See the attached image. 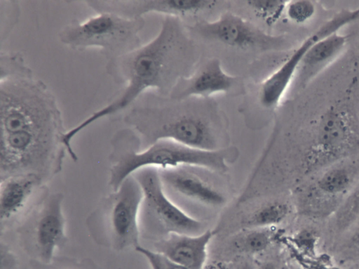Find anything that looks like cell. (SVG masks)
<instances>
[{
	"mask_svg": "<svg viewBox=\"0 0 359 269\" xmlns=\"http://www.w3.org/2000/svg\"><path fill=\"white\" fill-rule=\"evenodd\" d=\"M215 234L210 228L197 235L172 233L155 242L154 250L188 269H204L208 246Z\"/></svg>",
	"mask_w": 359,
	"mask_h": 269,
	"instance_id": "obj_17",
	"label": "cell"
},
{
	"mask_svg": "<svg viewBox=\"0 0 359 269\" xmlns=\"http://www.w3.org/2000/svg\"><path fill=\"white\" fill-rule=\"evenodd\" d=\"M257 269H277L271 262H264L257 265Z\"/></svg>",
	"mask_w": 359,
	"mask_h": 269,
	"instance_id": "obj_32",
	"label": "cell"
},
{
	"mask_svg": "<svg viewBox=\"0 0 359 269\" xmlns=\"http://www.w3.org/2000/svg\"><path fill=\"white\" fill-rule=\"evenodd\" d=\"M285 202L275 199L256 207L241 221L242 229L271 228L282 223L290 214Z\"/></svg>",
	"mask_w": 359,
	"mask_h": 269,
	"instance_id": "obj_19",
	"label": "cell"
},
{
	"mask_svg": "<svg viewBox=\"0 0 359 269\" xmlns=\"http://www.w3.org/2000/svg\"><path fill=\"white\" fill-rule=\"evenodd\" d=\"M0 180L34 175L47 184L62 169L67 131L57 99L34 74L0 79Z\"/></svg>",
	"mask_w": 359,
	"mask_h": 269,
	"instance_id": "obj_1",
	"label": "cell"
},
{
	"mask_svg": "<svg viewBox=\"0 0 359 269\" xmlns=\"http://www.w3.org/2000/svg\"><path fill=\"white\" fill-rule=\"evenodd\" d=\"M285 13L295 24H304L309 21L316 13V5L310 0L287 1Z\"/></svg>",
	"mask_w": 359,
	"mask_h": 269,
	"instance_id": "obj_26",
	"label": "cell"
},
{
	"mask_svg": "<svg viewBox=\"0 0 359 269\" xmlns=\"http://www.w3.org/2000/svg\"><path fill=\"white\" fill-rule=\"evenodd\" d=\"M20 17V5L16 0H0V41L9 37Z\"/></svg>",
	"mask_w": 359,
	"mask_h": 269,
	"instance_id": "obj_24",
	"label": "cell"
},
{
	"mask_svg": "<svg viewBox=\"0 0 359 269\" xmlns=\"http://www.w3.org/2000/svg\"><path fill=\"white\" fill-rule=\"evenodd\" d=\"M189 28L203 39L241 49L277 51L287 48V41L283 36L269 34L231 12L215 20L198 21Z\"/></svg>",
	"mask_w": 359,
	"mask_h": 269,
	"instance_id": "obj_12",
	"label": "cell"
},
{
	"mask_svg": "<svg viewBox=\"0 0 359 269\" xmlns=\"http://www.w3.org/2000/svg\"><path fill=\"white\" fill-rule=\"evenodd\" d=\"M63 200L62 192L48 191L15 228L20 245L30 260L49 263L67 244Z\"/></svg>",
	"mask_w": 359,
	"mask_h": 269,
	"instance_id": "obj_9",
	"label": "cell"
},
{
	"mask_svg": "<svg viewBox=\"0 0 359 269\" xmlns=\"http://www.w3.org/2000/svg\"><path fill=\"white\" fill-rule=\"evenodd\" d=\"M110 147L108 184L112 190L142 169L161 170L187 166L222 174L227 172L238 157V150L233 146L208 151L169 139L158 140L142 149L138 134L129 127L121 129L112 136Z\"/></svg>",
	"mask_w": 359,
	"mask_h": 269,
	"instance_id": "obj_4",
	"label": "cell"
},
{
	"mask_svg": "<svg viewBox=\"0 0 359 269\" xmlns=\"http://www.w3.org/2000/svg\"><path fill=\"white\" fill-rule=\"evenodd\" d=\"M356 13L351 9H342L324 22L307 37L283 63L261 84L258 99L266 110L276 109L287 89L292 84L297 69L306 51L321 39L339 32L347 25L355 22Z\"/></svg>",
	"mask_w": 359,
	"mask_h": 269,
	"instance_id": "obj_11",
	"label": "cell"
},
{
	"mask_svg": "<svg viewBox=\"0 0 359 269\" xmlns=\"http://www.w3.org/2000/svg\"><path fill=\"white\" fill-rule=\"evenodd\" d=\"M29 265L31 269H102L90 258L78 259L67 256H55L46 263L29 260Z\"/></svg>",
	"mask_w": 359,
	"mask_h": 269,
	"instance_id": "obj_25",
	"label": "cell"
},
{
	"mask_svg": "<svg viewBox=\"0 0 359 269\" xmlns=\"http://www.w3.org/2000/svg\"><path fill=\"white\" fill-rule=\"evenodd\" d=\"M248 6L256 15L268 25L277 22L285 13L287 1L285 0H250L246 1Z\"/></svg>",
	"mask_w": 359,
	"mask_h": 269,
	"instance_id": "obj_23",
	"label": "cell"
},
{
	"mask_svg": "<svg viewBox=\"0 0 359 269\" xmlns=\"http://www.w3.org/2000/svg\"><path fill=\"white\" fill-rule=\"evenodd\" d=\"M164 96H140L125 112L123 120L141 140L142 149L160 139H169L187 146L208 151L226 148L222 117L215 106L205 112L191 107L177 112Z\"/></svg>",
	"mask_w": 359,
	"mask_h": 269,
	"instance_id": "obj_3",
	"label": "cell"
},
{
	"mask_svg": "<svg viewBox=\"0 0 359 269\" xmlns=\"http://www.w3.org/2000/svg\"><path fill=\"white\" fill-rule=\"evenodd\" d=\"M348 36L334 32L314 44L305 53L292 82L296 89L304 88L344 51Z\"/></svg>",
	"mask_w": 359,
	"mask_h": 269,
	"instance_id": "obj_18",
	"label": "cell"
},
{
	"mask_svg": "<svg viewBox=\"0 0 359 269\" xmlns=\"http://www.w3.org/2000/svg\"><path fill=\"white\" fill-rule=\"evenodd\" d=\"M204 269H233L232 265L222 262H216L205 266Z\"/></svg>",
	"mask_w": 359,
	"mask_h": 269,
	"instance_id": "obj_31",
	"label": "cell"
},
{
	"mask_svg": "<svg viewBox=\"0 0 359 269\" xmlns=\"http://www.w3.org/2000/svg\"><path fill=\"white\" fill-rule=\"evenodd\" d=\"M142 197V187L133 175L102 197L86 220L95 243L115 251L140 246L139 214Z\"/></svg>",
	"mask_w": 359,
	"mask_h": 269,
	"instance_id": "obj_5",
	"label": "cell"
},
{
	"mask_svg": "<svg viewBox=\"0 0 359 269\" xmlns=\"http://www.w3.org/2000/svg\"><path fill=\"white\" fill-rule=\"evenodd\" d=\"M148 261L151 269H188L155 250L139 246L135 249Z\"/></svg>",
	"mask_w": 359,
	"mask_h": 269,
	"instance_id": "obj_27",
	"label": "cell"
},
{
	"mask_svg": "<svg viewBox=\"0 0 359 269\" xmlns=\"http://www.w3.org/2000/svg\"><path fill=\"white\" fill-rule=\"evenodd\" d=\"M182 166L159 170L166 193H173L205 207L220 208L226 203L224 193L211 183Z\"/></svg>",
	"mask_w": 359,
	"mask_h": 269,
	"instance_id": "obj_16",
	"label": "cell"
},
{
	"mask_svg": "<svg viewBox=\"0 0 359 269\" xmlns=\"http://www.w3.org/2000/svg\"><path fill=\"white\" fill-rule=\"evenodd\" d=\"M0 269H17L18 259L11 247L3 240L0 244Z\"/></svg>",
	"mask_w": 359,
	"mask_h": 269,
	"instance_id": "obj_29",
	"label": "cell"
},
{
	"mask_svg": "<svg viewBox=\"0 0 359 269\" xmlns=\"http://www.w3.org/2000/svg\"><path fill=\"white\" fill-rule=\"evenodd\" d=\"M194 61L193 45L179 18L165 16L151 41L107 62L106 72L112 81L126 86L116 98L67 130L63 138L65 146L72 149L77 134L102 118L125 112L149 89H156L162 96H169Z\"/></svg>",
	"mask_w": 359,
	"mask_h": 269,
	"instance_id": "obj_2",
	"label": "cell"
},
{
	"mask_svg": "<svg viewBox=\"0 0 359 269\" xmlns=\"http://www.w3.org/2000/svg\"><path fill=\"white\" fill-rule=\"evenodd\" d=\"M276 227L242 229L232 240V246L238 252L247 255L265 251L276 237Z\"/></svg>",
	"mask_w": 359,
	"mask_h": 269,
	"instance_id": "obj_20",
	"label": "cell"
},
{
	"mask_svg": "<svg viewBox=\"0 0 359 269\" xmlns=\"http://www.w3.org/2000/svg\"><path fill=\"white\" fill-rule=\"evenodd\" d=\"M133 176L143 192L139 214L141 237L155 242L172 233L197 235L208 229L203 221L171 199L163 188L158 169H142Z\"/></svg>",
	"mask_w": 359,
	"mask_h": 269,
	"instance_id": "obj_7",
	"label": "cell"
},
{
	"mask_svg": "<svg viewBox=\"0 0 359 269\" xmlns=\"http://www.w3.org/2000/svg\"><path fill=\"white\" fill-rule=\"evenodd\" d=\"M339 248L346 258L359 259V221L343 234Z\"/></svg>",
	"mask_w": 359,
	"mask_h": 269,
	"instance_id": "obj_28",
	"label": "cell"
},
{
	"mask_svg": "<svg viewBox=\"0 0 359 269\" xmlns=\"http://www.w3.org/2000/svg\"><path fill=\"white\" fill-rule=\"evenodd\" d=\"M359 148V132L351 111L332 105L320 117L302 155L301 169L311 176L344 161Z\"/></svg>",
	"mask_w": 359,
	"mask_h": 269,
	"instance_id": "obj_8",
	"label": "cell"
},
{
	"mask_svg": "<svg viewBox=\"0 0 359 269\" xmlns=\"http://www.w3.org/2000/svg\"><path fill=\"white\" fill-rule=\"evenodd\" d=\"M238 83V77L226 73L219 59L212 58L191 74L180 78L169 96L178 101L194 97L208 98L216 93L231 92Z\"/></svg>",
	"mask_w": 359,
	"mask_h": 269,
	"instance_id": "obj_15",
	"label": "cell"
},
{
	"mask_svg": "<svg viewBox=\"0 0 359 269\" xmlns=\"http://www.w3.org/2000/svg\"><path fill=\"white\" fill-rule=\"evenodd\" d=\"M233 269H257V266L250 259L243 258L232 265Z\"/></svg>",
	"mask_w": 359,
	"mask_h": 269,
	"instance_id": "obj_30",
	"label": "cell"
},
{
	"mask_svg": "<svg viewBox=\"0 0 359 269\" xmlns=\"http://www.w3.org/2000/svg\"><path fill=\"white\" fill-rule=\"evenodd\" d=\"M344 161L311 176L297 191L296 206L314 220L332 217L359 181V170Z\"/></svg>",
	"mask_w": 359,
	"mask_h": 269,
	"instance_id": "obj_10",
	"label": "cell"
},
{
	"mask_svg": "<svg viewBox=\"0 0 359 269\" xmlns=\"http://www.w3.org/2000/svg\"><path fill=\"white\" fill-rule=\"evenodd\" d=\"M48 191L46 184L34 175H17L1 179V235L16 228Z\"/></svg>",
	"mask_w": 359,
	"mask_h": 269,
	"instance_id": "obj_13",
	"label": "cell"
},
{
	"mask_svg": "<svg viewBox=\"0 0 359 269\" xmlns=\"http://www.w3.org/2000/svg\"><path fill=\"white\" fill-rule=\"evenodd\" d=\"M332 217L334 230L342 235L359 221V181Z\"/></svg>",
	"mask_w": 359,
	"mask_h": 269,
	"instance_id": "obj_21",
	"label": "cell"
},
{
	"mask_svg": "<svg viewBox=\"0 0 359 269\" xmlns=\"http://www.w3.org/2000/svg\"><path fill=\"white\" fill-rule=\"evenodd\" d=\"M217 0H89L87 6L100 13H111L129 19L156 13L179 18L212 9Z\"/></svg>",
	"mask_w": 359,
	"mask_h": 269,
	"instance_id": "obj_14",
	"label": "cell"
},
{
	"mask_svg": "<svg viewBox=\"0 0 359 269\" xmlns=\"http://www.w3.org/2000/svg\"><path fill=\"white\" fill-rule=\"evenodd\" d=\"M144 18L129 19L111 13H100L84 21L73 19L58 32L59 41L75 51L98 48L107 60L126 54L141 44L139 33Z\"/></svg>",
	"mask_w": 359,
	"mask_h": 269,
	"instance_id": "obj_6",
	"label": "cell"
},
{
	"mask_svg": "<svg viewBox=\"0 0 359 269\" xmlns=\"http://www.w3.org/2000/svg\"><path fill=\"white\" fill-rule=\"evenodd\" d=\"M34 74L23 55L16 51H1L0 79Z\"/></svg>",
	"mask_w": 359,
	"mask_h": 269,
	"instance_id": "obj_22",
	"label": "cell"
}]
</instances>
